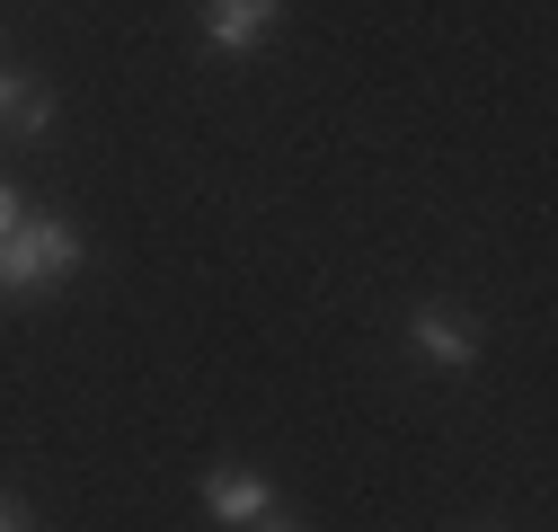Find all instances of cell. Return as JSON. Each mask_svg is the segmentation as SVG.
Wrapping results in <instances>:
<instances>
[{
	"label": "cell",
	"instance_id": "obj_1",
	"mask_svg": "<svg viewBox=\"0 0 558 532\" xmlns=\"http://www.w3.org/2000/svg\"><path fill=\"white\" fill-rule=\"evenodd\" d=\"M81 266V231L72 222H53V214H27L19 231H0V302L10 293H36L53 276H72Z\"/></svg>",
	"mask_w": 558,
	"mask_h": 532
},
{
	"label": "cell",
	"instance_id": "obj_2",
	"mask_svg": "<svg viewBox=\"0 0 558 532\" xmlns=\"http://www.w3.org/2000/svg\"><path fill=\"white\" fill-rule=\"evenodd\" d=\"M284 19V0H204V45L214 53H257Z\"/></svg>",
	"mask_w": 558,
	"mask_h": 532
},
{
	"label": "cell",
	"instance_id": "obj_3",
	"mask_svg": "<svg viewBox=\"0 0 558 532\" xmlns=\"http://www.w3.org/2000/svg\"><path fill=\"white\" fill-rule=\"evenodd\" d=\"M266 497H275V488H266L257 471H240V461H222V471L204 480V515H222V523H257Z\"/></svg>",
	"mask_w": 558,
	"mask_h": 532
},
{
	"label": "cell",
	"instance_id": "obj_4",
	"mask_svg": "<svg viewBox=\"0 0 558 532\" xmlns=\"http://www.w3.org/2000/svg\"><path fill=\"white\" fill-rule=\"evenodd\" d=\"M408 347L426 355V364H470V355H478V338H470L461 311H416V319H408Z\"/></svg>",
	"mask_w": 558,
	"mask_h": 532
},
{
	"label": "cell",
	"instance_id": "obj_5",
	"mask_svg": "<svg viewBox=\"0 0 558 532\" xmlns=\"http://www.w3.org/2000/svg\"><path fill=\"white\" fill-rule=\"evenodd\" d=\"M0 124L10 133H45L53 124V89L27 81V72H0Z\"/></svg>",
	"mask_w": 558,
	"mask_h": 532
},
{
	"label": "cell",
	"instance_id": "obj_6",
	"mask_svg": "<svg viewBox=\"0 0 558 532\" xmlns=\"http://www.w3.org/2000/svg\"><path fill=\"white\" fill-rule=\"evenodd\" d=\"M19 222H27V205H19V186L0 178V231H19Z\"/></svg>",
	"mask_w": 558,
	"mask_h": 532
},
{
	"label": "cell",
	"instance_id": "obj_7",
	"mask_svg": "<svg viewBox=\"0 0 558 532\" xmlns=\"http://www.w3.org/2000/svg\"><path fill=\"white\" fill-rule=\"evenodd\" d=\"M0 532H36V515H27L19 497H0Z\"/></svg>",
	"mask_w": 558,
	"mask_h": 532
},
{
	"label": "cell",
	"instance_id": "obj_8",
	"mask_svg": "<svg viewBox=\"0 0 558 532\" xmlns=\"http://www.w3.org/2000/svg\"><path fill=\"white\" fill-rule=\"evenodd\" d=\"M257 532H302V523H257Z\"/></svg>",
	"mask_w": 558,
	"mask_h": 532
}]
</instances>
